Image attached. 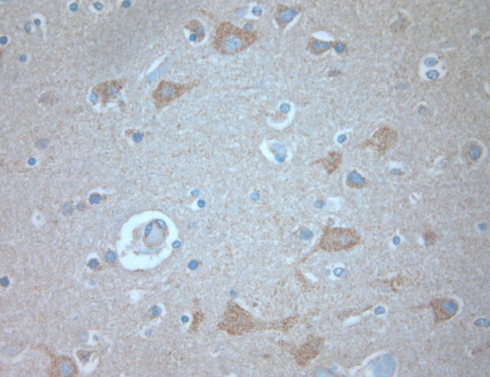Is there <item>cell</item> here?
Here are the masks:
<instances>
[{
	"instance_id": "1",
	"label": "cell",
	"mask_w": 490,
	"mask_h": 377,
	"mask_svg": "<svg viewBox=\"0 0 490 377\" xmlns=\"http://www.w3.org/2000/svg\"><path fill=\"white\" fill-rule=\"evenodd\" d=\"M258 32L239 28L229 21H224L216 31L213 47L224 55H234L244 52L258 40Z\"/></svg>"
},
{
	"instance_id": "2",
	"label": "cell",
	"mask_w": 490,
	"mask_h": 377,
	"mask_svg": "<svg viewBox=\"0 0 490 377\" xmlns=\"http://www.w3.org/2000/svg\"><path fill=\"white\" fill-rule=\"evenodd\" d=\"M197 85L198 84H196V83L182 84V83L161 81L153 93V97L155 100V105L158 108H162L166 105L173 102V100L178 98L184 92L192 89Z\"/></svg>"
},
{
	"instance_id": "3",
	"label": "cell",
	"mask_w": 490,
	"mask_h": 377,
	"mask_svg": "<svg viewBox=\"0 0 490 377\" xmlns=\"http://www.w3.org/2000/svg\"><path fill=\"white\" fill-rule=\"evenodd\" d=\"M300 11L299 7H289L287 5H279L277 12L275 13V20L281 31L286 28L287 26L298 16Z\"/></svg>"
},
{
	"instance_id": "4",
	"label": "cell",
	"mask_w": 490,
	"mask_h": 377,
	"mask_svg": "<svg viewBox=\"0 0 490 377\" xmlns=\"http://www.w3.org/2000/svg\"><path fill=\"white\" fill-rule=\"evenodd\" d=\"M57 368L58 372L62 373V376L71 375V373L74 372V364L71 363L70 359H59L57 363Z\"/></svg>"
},
{
	"instance_id": "5",
	"label": "cell",
	"mask_w": 490,
	"mask_h": 377,
	"mask_svg": "<svg viewBox=\"0 0 490 377\" xmlns=\"http://www.w3.org/2000/svg\"><path fill=\"white\" fill-rule=\"evenodd\" d=\"M310 47L313 51L316 52H324L329 49L331 47L330 42H322L320 40H314L310 43Z\"/></svg>"
},
{
	"instance_id": "6",
	"label": "cell",
	"mask_w": 490,
	"mask_h": 377,
	"mask_svg": "<svg viewBox=\"0 0 490 377\" xmlns=\"http://www.w3.org/2000/svg\"><path fill=\"white\" fill-rule=\"evenodd\" d=\"M189 28L192 31H194V33L198 34V36H199V38H204V28H203V26H202L201 24L199 23V21H195V20H194V21H192L191 23H190V26H189Z\"/></svg>"
}]
</instances>
